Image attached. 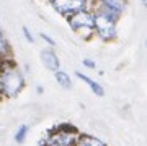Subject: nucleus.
Returning <instances> with one entry per match:
<instances>
[{"instance_id":"13","label":"nucleus","mask_w":147,"mask_h":146,"mask_svg":"<svg viewBox=\"0 0 147 146\" xmlns=\"http://www.w3.org/2000/svg\"><path fill=\"white\" fill-rule=\"evenodd\" d=\"M21 31H23V36L26 38L28 43H34V36H33L31 31L28 30V26H23V28H21Z\"/></svg>"},{"instance_id":"17","label":"nucleus","mask_w":147,"mask_h":146,"mask_svg":"<svg viewBox=\"0 0 147 146\" xmlns=\"http://www.w3.org/2000/svg\"><path fill=\"white\" fill-rule=\"evenodd\" d=\"M142 3H144V5H146V3H147V0H142Z\"/></svg>"},{"instance_id":"9","label":"nucleus","mask_w":147,"mask_h":146,"mask_svg":"<svg viewBox=\"0 0 147 146\" xmlns=\"http://www.w3.org/2000/svg\"><path fill=\"white\" fill-rule=\"evenodd\" d=\"M75 77L80 79L84 84H87V85L90 87V90H92V92H93L96 97H103V95H105V89L101 87V84H98L96 81H93L92 77H88L87 74H84V72H75Z\"/></svg>"},{"instance_id":"11","label":"nucleus","mask_w":147,"mask_h":146,"mask_svg":"<svg viewBox=\"0 0 147 146\" xmlns=\"http://www.w3.org/2000/svg\"><path fill=\"white\" fill-rule=\"evenodd\" d=\"M28 133H30V125H26V123H21V125L16 128L15 135H13V140H15V143H18V145H23V143L26 141Z\"/></svg>"},{"instance_id":"16","label":"nucleus","mask_w":147,"mask_h":146,"mask_svg":"<svg viewBox=\"0 0 147 146\" xmlns=\"http://www.w3.org/2000/svg\"><path fill=\"white\" fill-rule=\"evenodd\" d=\"M36 92H38V94H42V92H44V89H42L41 85H38V87H36Z\"/></svg>"},{"instance_id":"2","label":"nucleus","mask_w":147,"mask_h":146,"mask_svg":"<svg viewBox=\"0 0 147 146\" xmlns=\"http://www.w3.org/2000/svg\"><path fill=\"white\" fill-rule=\"evenodd\" d=\"M79 133L80 131L74 125H57L47 131L39 146H75Z\"/></svg>"},{"instance_id":"4","label":"nucleus","mask_w":147,"mask_h":146,"mask_svg":"<svg viewBox=\"0 0 147 146\" xmlns=\"http://www.w3.org/2000/svg\"><path fill=\"white\" fill-rule=\"evenodd\" d=\"M95 26L93 33L98 35V38H101L103 41H111L116 36V20L111 18L110 15H106L103 12L95 10Z\"/></svg>"},{"instance_id":"5","label":"nucleus","mask_w":147,"mask_h":146,"mask_svg":"<svg viewBox=\"0 0 147 146\" xmlns=\"http://www.w3.org/2000/svg\"><path fill=\"white\" fill-rule=\"evenodd\" d=\"M51 7L62 16H70L88 8V0H51Z\"/></svg>"},{"instance_id":"6","label":"nucleus","mask_w":147,"mask_h":146,"mask_svg":"<svg viewBox=\"0 0 147 146\" xmlns=\"http://www.w3.org/2000/svg\"><path fill=\"white\" fill-rule=\"evenodd\" d=\"M96 10L110 15L116 21L126 10V0H96Z\"/></svg>"},{"instance_id":"7","label":"nucleus","mask_w":147,"mask_h":146,"mask_svg":"<svg viewBox=\"0 0 147 146\" xmlns=\"http://www.w3.org/2000/svg\"><path fill=\"white\" fill-rule=\"evenodd\" d=\"M41 63L44 64V68L51 72H56L61 69V59L53 49H42L41 51Z\"/></svg>"},{"instance_id":"12","label":"nucleus","mask_w":147,"mask_h":146,"mask_svg":"<svg viewBox=\"0 0 147 146\" xmlns=\"http://www.w3.org/2000/svg\"><path fill=\"white\" fill-rule=\"evenodd\" d=\"M8 54H10V46H8V41H7L3 31L0 30V63L8 61Z\"/></svg>"},{"instance_id":"3","label":"nucleus","mask_w":147,"mask_h":146,"mask_svg":"<svg viewBox=\"0 0 147 146\" xmlns=\"http://www.w3.org/2000/svg\"><path fill=\"white\" fill-rule=\"evenodd\" d=\"M67 23L70 30L75 33H80L82 36L90 38L93 35V26H95V15L92 10H82L77 12L74 15L67 16Z\"/></svg>"},{"instance_id":"15","label":"nucleus","mask_w":147,"mask_h":146,"mask_svg":"<svg viewBox=\"0 0 147 146\" xmlns=\"http://www.w3.org/2000/svg\"><path fill=\"white\" fill-rule=\"evenodd\" d=\"M82 64H84L85 68H88V69H95V68H96L95 61H92V59H88V57H85L84 61H82Z\"/></svg>"},{"instance_id":"8","label":"nucleus","mask_w":147,"mask_h":146,"mask_svg":"<svg viewBox=\"0 0 147 146\" xmlns=\"http://www.w3.org/2000/svg\"><path fill=\"white\" fill-rule=\"evenodd\" d=\"M75 146H108V145L101 138H98V136H95V135L79 133L77 141H75Z\"/></svg>"},{"instance_id":"1","label":"nucleus","mask_w":147,"mask_h":146,"mask_svg":"<svg viewBox=\"0 0 147 146\" xmlns=\"http://www.w3.org/2000/svg\"><path fill=\"white\" fill-rule=\"evenodd\" d=\"M25 89V76L10 61L0 63V99H16Z\"/></svg>"},{"instance_id":"10","label":"nucleus","mask_w":147,"mask_h":146,"mask_svg":"<svg viewBox=\"0 0 147 146\" xmlns=\"http://www.w3.org/2000/svg\"><path fill=\"white\" fill-rule=\"evenodd\" d=\"M54 77H56V82L59 84V87H62L65 90L72 89V79H70V76L67 72H64V71L59 69V71L54 72Z\"/></svg>"},{"instance_id":"14","label":"nucleus","mask_w":147,"mask_h":146,"mask_svg":"<svg viewBox=\"0 0 147 146\" xmlns=\"http://www.w3.org/2000/svg\"><path fill=\"white\" fill-rule=\"evenodd\" d=\"M39 36H41L42 40H44V41H46V43H47V44H49L51 48H54V46H56V41H54V38H51L49 35H46V33H39Z\"/></svg>"}]
</instances>
